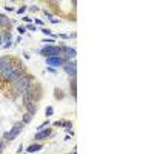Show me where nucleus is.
<instances>
[{
  "mask_svg": "<svg viewBox=\"0 0 154 154\" xmlns=\"http://www.w3.org/2000/svg\"><path fill=\"white\" fill-rule=\"evenodd\" d=\"M31 120H32V114H29V112H25V114L22 116V123H23V125L29 123Z\"/></svg>",
  "mask_w": 154,
  "mask_h": 154,
  "instance_id": "13",
  "label": "nucleus"
},
{
  "mask_svg": "<svg viewBox=\"0 0 154 154\" xmlns=\"http://www.w3.org/2000/svg\"><path fill=\"white\" fill-rule=\"evenodd\" d=\"M54 96H56V99H63V91H62V89H59V88H56L54 89Z\"/></svg>",
  "mask_w": 154,
  "mask_h": 154,
  "instance_id": "15",
  "label": "nucleus"
},
{
  "mask_svg": "<svg viewBox=\"0 0 154 154\" xmlns=\"http://www.w3.org/2000/svg\"><path fill=\"white\" fill-rule=\"evenodd\" d=\"M62 125H63L62 122H56V123H54V126H62Z\"/></svg>",
  "mask_w": 154,
  "mask_h": 154,
  "instance_id": "32",
  "label": "nucleus"
},
{
  "mask_svg": "<svg viewBox=\"0 0 154 154\" xmlns=\"http://www.w3.org/2000/svg\"><path fill=\"white\" fill-rule=\"evenodd\" d=\"M5 11H8V12H12V11H14V8H12V6H9V5H6V6H5Z\"/></svg>",
  "mask_w": 154,
  "mask_h": 154,
  "instance_id": "26",
  "label": "nucleus"
},
{
  "mask_svg": "<svg viewBox=\"0 0 154 154\" xmlns=\"http://www.w3.org/2000/svg\"><path fill=\"white\" fill-rule=\"evenodd\" d=\"M17 32H19L20 35H23L25 32H26V29H25V26H19V28H17Z\"/></svg>",
  "mask_w": 154,
  "mask_h": 154,
  "instance_id": "21",
  "label": "nucleus"
},
{
  "mask_svg": "<svg viewBox=\"0 0 154 154\" xmlns=\"http://www.w3.org/2000/svg\"><path fill=\"white\" fill-rule=\"evenodd\" d=\"M35 23H37V25H43V22H42L40 19H37V20H35Z\"/></svg>",
  "mask_w": 154,
  "mask_h": 154,
  "instance_id": "30",
  "label": "nucleus"
},
{
  "mask_svg": "<svg viewBox=\"0 0 154 154\" xmlns=\"http://www.w3.org/2000/svg\"><path fill=\"white\" fill-rule=\"evenodd\" d=\"M48 125H49V122L46 120V122H43L42 125H38V126H37V130H38V131H40V130H43V128H45V126H48Z\"/></svg>",
  "mask_w": 154,
  "mask_h": 154,
  "instance_id": "20",
  "label": "nucleus"
},
{
  "mask_svg": "<svg viewBox=\"0 0 154 154\" xmlns=\"http://www.w3.org/2000/svg\"><path fill=\"white\" fill-rule=\"evenodd\" d=\"M51 136V130H45V131H38L35 134V140H42V139H46Z\"/></svg>",
  "mask_w": 154,
  "mask_h": 154,
  "instance_id": "11",
  "label": "nucleus"
},
{
  "mask_svg": "<svg viewBox=\"0 0 154 154\" xmlns=\"http://www.w3.org/2000/svg\"><path fill=\"white\" fill-rule=\"evenodd\" d=\"M43 146L40 145V143H32V145H29L28 148H26V151L29 152V154H32V152H35V151H40Z\"/></svg>",
  "mask_w": 154,
  "mask_h": 154,
  "instance_id": "12",
  "label": "nucleus"
},
{
  "mask_svg": "<svg viewBox=\"0 0 154 154\" xmlns=\"http://www.w3.org/2000/svg\"><path fill=\"white\" fill-rule=\"evenodd\" d=\"M62 54H65V57L68 59V62H74V59H75V49H72V48H68V46H63V49H62Z\"/></svg>",
  "mask_w": 154,
  "mask_h": 154,
  "instance_id": "9",
  "label": "nucleus"
},
{
  "mask_svg": "<svg viewBox=\"0 0 154 154\" xmlns=\"http://www.w3.org/2000/svg\"><path fill=\"white\" fill-rule=\"evenodd\" d=\"M63 69H65V72H66V74H69L71 77H75V74H77L75 62H66L65 65H63Z\"/></svg>",
  "mask_w": 154,
  "mask_h": 154,
  "instance_id": "7",
  "label": "nucleus"
},
{
  "mask_svg": "<svg viewBox=\"0 0 154 154\" xmlns=\"http://www.w3.org/2000/svg\"><path fill=\"white\" fill-rule=\"evenodd\" d=\"M54 42H56V38H45V40H43V43H48V45L54 43Z\"/></svg>",
  "mask_w": 154,
  "mask_h": 154,
  "instance_id": "22",
  "label": "nucleus"
},
{
  "mask_svg": "<svg viewBox=\"0 0 154 154\" xmlns=\"http://www.w3.org/2000/svg\"><path fill=\"white\" fill-rule=\"evenodd\" d=\"M22 100H23V106L28 109V112L34 116V114H35V111H37L35 102H34V100H32V99H31V97H29V96H28L26 93H25V94L22 96Z\"/></svg>",
  "mask_w": 154,
  "mask_h": 154,
  "instance_id": "4",
  "label": "nucleus"
},
{
  "mask_svg": "<svg viewBox=\"0 0 154 154\" xmlns=\"http://www.w3.org/2000/svg\"><path fill=\"white\" fill-rule=\"evenodd\" d=\"M45 114H46V117H51V116L54 114V109H53V106H46V109H45Z\"/></svg>",
  "mask_w": 154,
  "mask_h": 154,
  "instance_id": "16",
  "label": "nucleus"
},
{
  "mask_svg": "<svg viewBox=\"0 0 154 154\" xmlns=\"http://www.w3.org/2000/svg\"><path fill=\"white\" fill-rule=\"evenodd\" d=\"M2 148H3V140H0V151H2Z\"/></svg>",
  "mask_w": 154,
  "mask_h": 154,
  "instance_id": "34",
  "label": "nucleus"
},
{
  "mask_svg": "<svg viewBox=\"0 0 154 154\" xmlns=\"http://www.w3.org/2000/svg\"><path fill=\"white\" fill-rule=\"evenodd\" d=\"M22 130H23V123H22V122H17V123H14V126H12L8 133L3 134V139H5V140H9V142H11V140H14V139L22 133Z\"/></svg>",
  "mask_w": 154,
  "mask_h": 154,
  "instance_id": "3",
  "label": "nucleus"
},
{
  "mask_svg": "<svg viewBox=\"0 0 154 154\" xmlns=\"http://www.w3.org/2000/svg\"><path fill=\"white\" fill-rule=\"evenodd\" d=\"M25 29H29V31H37V26H35V25L34 23H29V25H26V26H25Z\"/></svg>",
  "mask_w": 154,
  "mask_h": 154,
  "instance_id": "17",
  "label": "nucleus"
},
{
  "mask_svg": "<svg viewBox=\"0 0 154 154\" xmlns=\"http://www.w3.org/2000/svg\"><path fill=\"white\" fill-rule=\"evenodd\" d=\"M46 63L49 66H53V68H59V66H63L66 63V60L63 59V56H57V57H49V59H46Z\"/></svg>",
  "mask_w": 154,
  "mask_h": 154,
  "instance_id": "6",
  "label": "nucleus"
},
{
  "mask_svg": "<svg viewBox=\"0 0 154 154\" xmlns=\"http://www.w3.org/2000/svg\"><path fill=\"white\" fill-rule=\"evenodd\" d=\"M31 80H32L31 75L23 74L19 80H16L14 83H12V91H14V94L16 96H23L28 91V88L31 86Z\"/></svg>",
  "mask_w": 154,
  "mask_h": 154,
  "instance_id": "1",
  "label": "nucleus"
},
{
  "mask_svg": "<svg viewBox=\"0 0 154 154\" xmlns=\"http://www.w3.org/2000/svg\"><path fill=\"white\" fill-rule=\"evenodd\" d=\"M43 12H45V16H46V17H48L49 20H51V19H53V14H51V12H49V11H46V9H45Z\"/></svg>",
  "mask_w": 154,
  "mask_h": 154,
  "instance_id": "24",
  "label": "nucleus"
},
{
  "mask_svg": "<svg viewBox=\"0 0 154 154\" xmlns=\"http://www.w3.org/2000/svg\"><path fill=\"white\" fill-rule=\"evenodd\" d=\"M11 62H12V59H9V57H0V74L3 72V69L9 65Z\"/></svg>",
  "mask_w": 154,
  "mask_h": 154,
  "instance_id": "10",
  "label": "nucleus"
},
{
  "mask_svg": "<svg viewBox=\"0 0 154 154\" xmlns=\"http://www.w3.org/2000/svg\"><path fill=\"white\" fill-rule=\"evenodd\" d=\"M48 69V72H51V74H56V68H53V66H49V68H46Z\"/></svg>",
  "mask_w": 154,
  "mask_h": 154,
  "instance_id": "27",
  "label": "nucleus"
},
{
  "mask_svg": "<svg viewBox=\"0 0 154 154\" xmlns=\"http://www.w3.org/2000/svg\"><path fill=\"white\" fill-rule=\"evenodd\" d=\"M62 49H63V46L46 45L43 49H40V54L45 56L46 59H49V57H57V56H62Z\"/></svg>",
  "mask_w": 154,
  "mask_h": 154,
  "instance_id": "2",
  "label": "nucleus"
},
{
  "mask_svg": "<svg viewBox=\"0 0 154 154\" xmlns=\"http://www.w3.org/2000/svg\"><path fill=\"white\" fill-rule=\"evenodd\" d=\"M29 9H31V11H37V9H38V8H37V6H35V5H34V6H29Z\"/></svg>",
  "mask_w": 154,
  "mask_h": 154,
  "instance_id": "29",
  "label": "nucleus"
},
{
  "mask_svg": "<svg viewBox=\"0 0 154 154\" xmlns=\"http://www.w3.org/2000/svg\"><path fill=\"white\" fill-rule=\"evenodd\" d=\"M3 43V37H2V32H0V45Z\"/></svg>",
  "mask_w": 154,
  "mask_h": 154,
  "instance_id": "33",
  "label": "nucleus"
},
{
  "mask_svg": "<svg viewBox=\"0 0 154 154\" xmlns=\"http://www.w3.org/2000/svg\"><path fill=\"white\" fill-rule=\"evenodd\" d=\"M40 31H42L45 35H53V32H51V29H49V28H42ZM53 38H54V37H53Z\"/></svg>",
  "mask_w": 154,
  "mask_h": 154,
  "instance_id": "18",
  "label": "nucleus"
},
{
  "mask_svg": "<svg viewBox=\"0 0 154 154\" xmlns=\"http://www.w3.org/2000/svg\"><path fill=\"white\" fill-rule=\"evenodd\" d=\"M6 25H11L9 20H8V17L5 14H0V26H6Z\"/></svg>",
  "mask_w": 154,
  "mask_h": 154,
  "instance_id": "14",
  "label": "nucleus"
},
{
  "mask_svg": "<svg viewBox=\"0 0 154 154\" xmlns=\"http://www.w3.org/2000/svg\"><path fill=\"white\" fill-rule=\"evenodd\" d=\"M22 20H23V22H26V23H28V25H29V23H31V22H32V19H31V17H28V16H25V17H23V19H22Z\"/></svg>",
  "mask_w": 154,
  "mask_h": 154,
  "instance_id": "23",
  "label": "nucleus"
},
{
  "mask_svg": "<svg viewBox=\"0 0 154 154\" xmlns=\"http://www.w3.org/2000/svg\"><path fill=\"white\" fill-rule=\"evenodd\" d=\"M6 45H3V49H8V48H11V42H5Z\"/></svg>",
  "mask_w": 154,
  "mask_h": 154,
  "instance_id": "28",
  "label": "nucleus"
},
{
  "mask_svg": "<svg viewBox=\"0 0 154 154\" xmlns=\"http://www.w3.org/2000/svg\"><path fill=\"white\" fill-rule=\"evenodd\" d=\"M25 11H26V6H25V5H22V6H20L19 9H17V14H19V16H22Z\"/></svg>",
  "mask_w": 154,
  "mask_h": 154,
  "instance_id": "19",
  "label": "nucleus"
},
{
  "mask_svg": "<svg viewBox=\"0 0 154 154\" xmlns=\"http://www.w3.org/2000/svg\"><path fill=\"white\" fill-rule=\"evenodd\" d=\"M23 74H25V66H23V65H17V66H16V69L9 74V77L6 79V82L14 83L16 80H19V79H20V77H22Z\"/></svg>",
  "mask_w": 154,
  "mask_h": 154,
  "instance_id": "5",
  "label": "nucleus"
},
{
  "mask_svg": "<svg viewBox=\"0 0 154 154\" xmlns=\"http://www.w3.org/2000/svg\"><path fill=\"white\" fill-rule=\"evenodd\" d=\"M51 23H54V25H56V23H59V20H57V19H51Z\"/></svg>",
  "mask_w": 154,
  "mask_h": 154,
  "instance_id": "31",
  "label": "nucleus"
},
{
  "mask_svg": "<svg viewBox=\"0 0 154 154\" xmlns=\"http://www.w3.org/2000/svg\"><path fill=\"white\" fill-rule=\"evenodd\" d=\"M63 126H65L66 130H69V128L72 126V123H71V122H65V123H63Z\"/></svg>",
  "mask_w": 154,
  "mask_h": 154,
  "instance_id": "25",
  "label": "nucleus"
},
{
  "mask_svg": "<svg viewBox=\"0 0 154 154\" xmlns=\"http://www.w3.org/2000/svg\"><path fill=\"white\" fill-rule=\"evenodd\" d=\"M16 66H17V65H14V62H11L9 65H8V66L3 69V72L0 74V77H2V80H3V82H6V79L9 77V74H11L12 71H14V69H16Z\"/></svg>",
  "mask_w": 154,
  "mask_h": 154,
  "instance_id": "8",
  "label": "nucleus"
}]
</instances>
